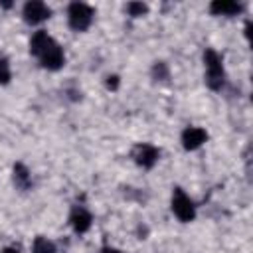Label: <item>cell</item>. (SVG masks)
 Masks as SVG:
<instances>
[{
  "label": "cell",
  "mask_w": 253,
  "mask_h": 253,
  "mask_svg": "<svg viewBox=\"0 0 253 253\" xmlns=\"http://www.w3.org/2000/svg\"><path fill=\"white\" fill-rule=\"evenodd\" d=\"M204 81L211 91H221L225 85V67L219 51L208 47L204 51Z\"/></svg>",
  "instance_id": "1"
},
{
  "label": "cell",
  "mask_w": 253,
  "mask_h": 253,
  "mask_svg": "<svg viewBox=\"0 0 253 253\" xmlns=\"http://www.w3.org/2000/svg\"><path fill=\"white\" fill-rule=\"evenodd\" d=\"M95 20V10L93 6L85 2H71L67 6V24L73 32H85L91 28Z\"/></svg>",
  "instance_id": "2"
},
{
  "label": "cell",
  "mask_w": 253,
  "mask_h": 253,
  "mask_svg": "<svg viewBox=\"0 0 253 253\" xmlns=\"http://www.w3.org/2000/svg\"><path fill=\"white\" fill-rule=\"evenodd\" d=\"M170 210L182 223H190L196 219V204L182 188H174L172 200H170Z\"/></svg>",
  "instance_id": "3"
},
{
  "label": "cell",
  "mask_w": 253,
  "mask_h": 253,
  "mask_svg": "<svg viewBox=\"0 0 253 253\" xmlns=\"http://www.w3.org/2000/svg\"><path fill=\"white\" fill-rule=\"evenodd\" d=\"M36 59L40 61V65L47 71H59L63 65H65V51L63 47L51 38L49 43L36 55Z\"/></svg>",
  "instance_id": "4"
},
{
  "label": "cell",
  "mask_w": 253,
  "mask_h": 253,
  "mask_svg": "<svg viewBox=\"0 0 253 253\" xmlns=\"http://www.w3.org/2000/svg\"><path fill=\"white\" fill-rule=\"evenodd\" d=\"M132 160H134V164H136L138 168L150 170V168H154V166L158 164V160H160V148L154 146L152 142H138V144H134V148H132Z\"/></svg>",
  "instance_id": "5"
},
{
  "label": "cell",
  "mask_w": 253,
  "mask_h": 253,
  "mask_svg": "<svg viewBox=\"0 0 253 253\" xmlns=\"http://www.w3.org/2000/svg\"><path fill=\"white\" fill-rule=\"evenodd\" d=\"M22 18L30 26H40L51 18V8L42 0H30L22 8Z\"/></svg>",
  "instance_id": "6"
},
{
  "label": "cell",
  "mask_w": 253,
  "mask_h": 253,
  "mask_svg": "<svg viewBox=\"0 0 253 253\" xmlns=\"http://www.w3.org/2000/svg\"><path fill=\"white\" fill-rule=\"evenodd\" d=\"M180 142L184 146V150H198L200 146H204L208 142V130L204 126H186L182 130V136H180Z\"/></svg>",
  "instance_id": "7"
},
{
  "label": "cell",
  "mask_w": 253,
  "mask_h": 253,
  "mask_svg": "<svg viewBox=\"0 0 253 253\" xmlns=\"http://www.w3.org/2000/svg\"><path fill=\"white\" fill-rule=\"evenodd\" d=\"M69 225L75 233H87L93 225V213L85 206H73L69 211Z\"/></svg>",
  "instance_id": "8"
},
{
  "label": "cell",
  "mask_w": 253,
  "mask_h": 253,
  "mask_svg": "<svg viewBox=\"0 0 253 253\" xmlns=\"http://www.w3.org/2000/svg\"><path fill=\"white\" fill-rule=\"evenodd\" d=\"M241 10H243V6L239 2H233V0H213L210 4V12L213 16H227V18H231V16H237Z\"/></svg>",
  "instance_id": "9"
},
{
  "label": "cell",
  "mask_w": 253,
  "mask_h": 253,
  "mask_svg": "<svg viewBox=\"0 0 253 253\" xmlns=\"http://www.w3.org/2000/svg\"><path fill=\"white\" fill-rule=\"evenodd\" d=\"M12 182L18 190H30L32 188V172L24 162H16L12 168Z\"/></svg>",
  "instance_id": "10"
},
{
  "label": "cell",
  "mask_w": 253,
  "mask_h": 253,
  "mask_svg": "<svg viewBox=\"0 0 253 253\" xmlns=\"http://www.w3.org/2000/svg\"><path fill=\"white\" fill-rule=\"evenodd\" d=\"M49 40H51V36H49L45 30H38V32H34L32 38H30V53L36 57V55L49 43Z\"/></svg>",
  "instance_id": "11"
},
{
  "label": "cell",
  "mask_w": 253,
  "mask_h": 253,
  "mask_svg": "<svg viewBox=\"0 0 253 253\" xmlns=\"http://www.w3.org/2000/svg\"><path fill=\"white\" fill-rule=\"evenodd\" d=\"M32 253H57L55 243L43 235H38L32 243Z\"/></svg>",
  "instance_id": "12"
},
{
  "label": "cell",
  "mask_w": 253,
  "mask_h": 253,
  "mask_svg": "<svg viewBox=\"0 0 253 253\" xmlns=\"http://www.w3.org/2000/svg\"><path fill=\"white\" fill-rule=\"evenodd\" d=\"M150 73H152V79H156V81H166L170 77V69L164 61H154Z\"/></svg>",
  "instance_id": "13"
},
{
  "label": "cell",
  "mask_w": 253,
  "mask_h": 253,
  "mask_svg": "<svg viewBox=\"0 0 253 253\" xmlns=\"http://www.w3.org/2000/svg\"><path fill=\"white\" fill-rule=\"evenodd\" d=\"M12 81V65L8 57H0V85H8Z\"/></svg>",
  "instance_id": "14"
},
{
  "label": "cell",
  "mask_w": 253,
  "mask_h": 253,
  "mask_svg": "<svg viewBox=\"0 0 253 253\" xmlns=\"http://www.w3.org/2000/svg\"><path fill=\"white\" fill-rule=\"evenodd\" d=\"M148 12V6L144 2H128L126 4V14L132 16V18H140V16H146Z\"/></svg>",
  "instance_id": "15"
},
{
  "label": "cell",
  "mask_w": 253,
  "mask_h": 253,
  "mask_svg": "<svg viewBox=\"0 0 253 253\" xmlns=\"http://www.w3.org/2000/svg\"><path fill=\"white\" fill-rule=\"evenodd\" d=\"M105 87H107L109 91H117V89L121 87V77H119L117 73L107 75V77H105Z\"/></svg>",
  "instance_id": "16"
},
{
  "label": "cell",
  "mask_w": 253,
  "mask_h": 253,
  "mask_svg": "<svg viewBox=\"0 0 253 253\" xmlns=\"http://www.w3.org/2000/svg\"><path fill=\"white\" fill-rule=\"evenodd\" d=\"M0 253H22V251H20V247H16V245H8V247H4Z\"/></svg>",
  "instance_id": "17"
},
{
  "label": "cell",
  "mask_w": 253,
  "mask_h": 253,
  "mask_svg": "<svg viewBox=\"0 0 253 253\" xmlns=\"http://www.w3.org/2000/svg\"><path fill=\"white\" fill-rule=\"evenodd\" d=\"M101 253H125V251H121L117 247H105V249H101Z\"/></svg>",
  "instance_id": "18"
}]
</instances>
